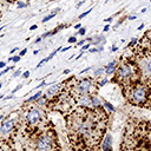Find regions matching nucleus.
<instances>
[{"label": "nucleus", "instance_id": "nucleus-1", "mask_svg": "<svg viewBox=\"0 0 151 151\" xmlns=\"http://www.w3.org/2000/svg\"><path fill=\"white\" fill-rule=\"evenodd\" d=\"M104 112H96L90 110H79L73 115L74 132L79 135L84 141H98L100 129L99 125L103 124L100 117Z\"/></svg>", "mask_w": 151, "mask_h": 151}, {"label": "nucleus", "instance_id": "nucleus-27", "mask_svg": "<svg viewBox=\"0 0 151 151\" xmlns=\"http://www.w3.org/2000/svg\"><path fill=\"white\" fill-rule=\"evenodd\" d=\"M5 65H6V63H5V61H0V68H2Z\"/></svg>", "mask_w": 151, "mask_h": 151}, {"label": "nucleus", "instance_id": "nucleus-6", "mask_svg": "<svg viewBox=\"0 0 151 151\" xmlns=\"http://www.w3.org/2000/svg\"><path fill=\"white\" fill-rule=\"evenodd\" d=\"M52 139L49 136H41L37 141V149L39 150H49L52 149Z\"/></svg>", "mask_w": 151, "mask_h": 151}, {"label": "nucleus", "instance_id": "nucleus-42", "mask_svg": "<svg viewBox=\"0 0 151 151\" xmlns=\"http://www.w3.org/2000/svg\"><path fill=\"white\" fill-rule=\"evenodd\" d=\"M1 85H2V84H1V83H0V89H1Z\"/></svg>", "mask_w": 151, "mask_h": 151}, {"label": "nucleus", "instance_id": "nucleus-37", "mask_svg": "<svg viewBox=\"0 0 151 151\" xmlns=\"http://www.w3.org/2000/svg\"><path fill=\"white\" fill-rule=\"evenodd\" d=\"M83 4H84V1H82V2H79V4H78V5H77V7H79V6H82V5H83Z\"/></svg>", "mask_w": 151, "mask_h": 151}, {"label": "nucleus", "instance_id": "nucleus-16", "mask_svg": "<svg viewBox=\"0 0 151 151\" xmlns=\"http://www.w3.org/2000/svg\"><path fill=\"white\" fill-rule=\"evenodd\" d=\"M12 68H13L12 66H10V67H7V68H5L4 71H1V72H0V76H2V74H5L6 72H8V71H10V70H12Z\"/></svg>", "mask_w": 151, "mask_h": 151}, {"label": "nucleus", "instance_id": "nucleus-25", "mask_svg": "<svg viewBox=\"0 0 151 151\" xmlns=\"http://www.w3.org/2000/svg\"><path fill=\"white\" fill-rule=\"evenodd\" d=\"M89 47H90V44H86V45H84V46H83V51H85V50H88Z\"/></svg>", "mask_w": 151, "mask_h": 151}, {"label": "nucleus", "instance_id": "nucleus-12", "mask_svg": "<svg viewBox=\"0 0 151 151\" xmlns=\"http://www.w3.org/2000/svg\"><path fill=\"white\" fill-rule=\"evenodd\" d=\"M41 94H43V93H41V92L39 91V92H38L37 94H34V96H32V97H30L27 102H33V100H35V99H38V98H40V97H41Z\"/></svg>", "mask_w": 151, "mask_h": 151}, {"label": "nucleus", "instance_id": "nucleus-35", "mask_svg": "<svg viewBox=\"0 0 151 151\" xmlns=\"http://www.w3.org/2000/svg\"><path fill=\"white\" fill-rule=\"evenodd\" d=\"M97 51H98L97 49H92V50H90V52H92V53H93V52H97Z\"/></svg>", "mask_w": 151, "mask_h": 151}, {"label": "nucleus", "instance_id": "nucleus-40", "mask_svg": "<svg viewBox=\"0 0 151 151\" xmlns=\"http://www.w3.org/2000/svg\"><path fill=\"white\" fill-rule=\"evenodd\" d=\"M2 29H5V26H1V27H0V31L2 30Z\"/></svg>", "mask_w": 151, "mask_h": 151}, {"label": "nucleus", "instance_id": "nucleus-13", "mask_svg": "<svg viewBox=\"0 0 151 151\" xmlns=\"http://www.w3.org/2000/svg\"><path fill=\"white\" fill-rule=\"evenodd\" d=\"M145 68H146L148 74H149V76H151V59H149V60H148L146 65H145Z\"/></svg>", "mask_w": 151, "mask_h": 151}, {"label": "nucleus", "instance_id": "nucleus-34", "mask_svg": "<svg viewBox=\"0 0 151 151\" xmlns=\"http://www.w3.org/2000/svg\"><path fill=\"white\" fill-rule=\"evenodd\" d=\"M84 43H85V40H80V41H79V43H78V45H83V44H84Z\"/></svg>", "mask_w": 151, "mask_h": 151}, {"label": "nucleus", "instance_id": "nucleus-31", "mask_svg": "<svg viewBox=\"0 0 151 151\" xmlns=\"http://www.w3.org/2000/svg\"><path fill=\"white\" fill-rule=\"evenodd\" d=\"M106 83H107V79H104V80L100 83V85H104V84H106Z\"/></svg>", "mask_w": 151, "mask_h": 151}, {"label": "nucleus", "instance_id": "nucleus-20", "mask_svg": "<svg viewBox=\"0 0 151 151\" xmlns=\"http://www.w3.org/2000/svg\"><path fill=\"white\" fill-rule=\"evenodd\" d=\"M19 60H20V56H15V57H13V60L12 61L17 63V61H19Z\"/></svg>", "mask_w": 151, "mask_h": 151}, {"label": "nucleus", "instance_id": "nucleus-17", "mask_svg": "<svg viewBox=\"0 0 151 151\" xmlns=\"http://www.w3.org/2000/svg\"><path fill=\"white\" fill-rule=\"evenodd\" d=\"M104 105H105L106 107H109V109H110L111 111H113V110H115V109H113V107H112V106H111V105H110V104L107 103V102H104Z\"/></svg>", "mask_w": 151, "mask_h": 151}, {"label": "nucleus", "instance_id": "nucleus-7", "mask_svg": "<svg viewBox=\"0 0 151 151\" xmlns=\"http://www.w3.org/2000/svg\"><path fill=\"white\" fill-rule=\"evenodd\" d=\"M13 126H14V123L13 121H5L1 123V125H0V132H2V133H10L12 130H13Z\"/></svg>", "mask_w": 151, "mask_h": 151}, {"label": "nucleus", "instance_id": "nucleus-11", "mask_svg": "<svg viewBox=\"0 0 151 151\" xmlns=\"http://www.w3.org/2000/svg\"><path fill=\"white\" fill-rule=\"evenodd\" d=\"M57 12H58V10H57V11H54L53 13H51V14H49V15H46V17H45V18L43 19V23H46V21H49L50 19H52V18H53V17H54V15L57 14Z\"/></svg>", "mask_w": 151, "mask_h": 151}, {"label": "nucleus", "instance_id": "nucleus-23", "mask_svg": "<svg viewBox=\"0 0 151 151\" xmlns=\"http://www.w3.org/2000/svg\"><path fill=\"white\" fill-rule=\"evenodd\" d=\"M85 32H86V29H85V27H84V29H82V30L79 31V32H78V33H79V34H82V35H83V34H85Z\"/></svg>", "mask_w": 151, "mask_h": 151}, {"label": "nucleus", "instance_id": "nucleus-9", "mask_svg": "<svg viewBox=\"0 0 151 151\" xmlns=\"http://www.w3.org/2000/svg\"><path fill=\"white\" fill-rule=\"evenodd\" d=\"M115 68H116V61H111V63L106 66L105 72H106L107 74H112V73H113V71H115Z\"/></svg>", "mask_w": 151, "mask_h": 151}, {"label": "nucleus", "instance_id": "nucleus-8", "mask_svg": "<svg viewBox=\"0 0 151 151\" xmlns=\"http://www.w3.org/2000/svg\"><path fill=\"white\" fill-rule=\"evenodd\" d=\"M59 89H60V84H57V85H52V86H50V88L47 89V92H46L47 98H52V97H54V96L58 93Z\"/></svg>", "mask_w": 151, "mask_h": 151}, {"label": "nucleus", "instance_id": "nucleus-26", "mask_svg": "<svg viewBox=\"0 0 151 151\" xmlns=\"http://www.w3.org/2000/svg\"><path fill=\"white\" fill-rule=\"evenodd\" d=\"M25 6H26V5H25L24 2H19V4H18V7H20V8H21V7H25Z\"/></svg>", "mask_w": 151, "mask_h": 151}, {"label": "nucleus", "instance_id": "nucleus-38", "mask_svg": "<svg viewBox=\"0 0 151 151\" xmlns=\"http://www.w3.org/2000/svg\"><path fill=\"white\" fill-rule=\"evenodd\" d=\"M142 29H144V25H143V24H142V25L138 27V30H142Z\"/></svg>", "mask_w": 151, "mask_h": 151}, {"label": "nucleus", "instance_id": "nucleus-41", "mask_svg": "<svg viewBox=\"0 0 151 151\" xmlns=\"http://www.w3.org/2000/svg\"><path fill=\"white\" fill-rule=\"evenodd\" d=\"M2 118H4V117H2V116H1V115H0V121H1V119H2Z\"/></svg>", "mask_w": 151, "mask_h": 151}, {"label": "nucleus", "instance_id": "nucleus-33", "mask_svg": "<svg viewBox=\"0 0 151 151\" xmlns=\"http://www.w3.org/2000/svg\"><path fill=\"white\" fill-rule=\"evenodd\" d=\"M80 27H82V25H80V24H77V25L74 26V29H80Z\"/></svg>", "mask_w": 151, "mask_h": 151}, {"label": "nucleus", "instance_id": "nucleus-29", "mask_svg": "<svg viewBox=\"0 0 151 151\" xmlns=\"http://www.w3.org/2000/svg\"><path fill=\"white\" fill-rule=\"evenodd\" d=\"M35 29H37V25H32V26H31V27H30V30H31V31L35 30Z\"/></svg>", "mask_w": 151, "mask_h": 151}, {"label": "nucleus", "instance_id": "nucleus-30", "mask_svg": "<svg viewBox=\"0 0 151 151\" xmlns=\"http://www.w3.org/2000/svg\"><path fill=\"white\" fill-rule=\"evenodd\" d=\"M102 72H103V70H98V71L94 73V76H98V74H99V73H102Z\"/></svg>", "mask_w": 151, "mask_h": 151}, {"label": "nucleus", "instance_id": "nucleus-5", "mask_svg": "<svg viewBox=\"0 0 151 151\" xmlns=\"http://www.w3.org/2000/svg\"><path fill=\"white\" fill-rule=\"evenodd\" d=\"M41 115H43V112L39 110V109H31L27 111V113H26V121L29 124L31 125H35V124H38L40 119H41Z\"/></svg>", "mask_w": 151, "mask_h": 151}, {"label": "nucleus", "instance_id": "nucleus-22", "mask_svg": "<svg viewBox=\"0 0 151 151\" xmlns=\"http://www.w3.org/2000/svg\"><path fill=\"white\" fill-rule=\"evenodd\" d=\"M20 73H21V72H20V70H18V71H15V72H14L13 77H18V76H20Z\"/></svg>", "mask_w": 151, "mask_h": 151}, {"label": "nucleus", "instance_id": "nucleus-19", "mask_svg": "<svg viewBox=\"0 0 151 151\" xmlns=\"http://www.w3.org/2000/svg\"><path fill=\"white\" fill-rule=\"evenodd\" d=\"M68 41H70V43H76V41H77V38H76V37H71V38L68 39Z\"/></svg>", "mask_w": 151, "mask_h": 151}, {"label": "nucleus", "instance_id": "nucleus-15", "mask_svg": "<svg viewBox=\"0 0 151 151\" xmlns=\"http://www.w3.org/2000/svg\"><path fill=\"white\" fill-rule=\"evenodd\" d=\"M44 102H45V98H41V99H39V98H38L35 104H37V105H43V104H44Z\"/></svg>", "mask_w": 151, "mask_h": 151}, {"label": "nucleus", "instance_id": "nucleus-21", "mask_svg": "<svg viewBox=\"0 0 151 151\" xmlns=\"http://www.w3.org/2000/svg\"><path fill=\"white\" fill-rule=\"evenodd\" d=\"M29 76H30V72H29V71H26V72L23 73V77H24V78H29Z\"/></svg>", "mask_w": 151, "mask_h": 151}, {"label": "nucleus", "instance_id": "nucleus-28", "mask_svg": "<svg viewBox=\"0 0 151 151\" xmlns=\"http://www.w3.org/2000/svg\"><path fill=\"white\" fill-rule=\"evenodd\" d=\"M71 47L68 46V47H64V49H61V52H65V51H67V50H70Z\"/></svg>", "mask_w": 151, "mask_h": 151}, {"label": "nucleus", "instance_id": "nucleus-39", "mask_svg": "<svg viewBox=\"0 0 151 151\" xmlns=\"http://www.w3.org/2000/svg\"><path fill=\"white\" fill-rule=\"evenodd\" d=\"M112 51H113V52H115V51H117V47H116V46H113V47H112Z\"/></svg>", "mask_w": 151, "mask_h": 151}, {"label": "nucleus", "instance_id": "nucleus-24", "mask_svg": "<svg viewBox=\"0 0 151 151\" xmlns=\"http://www.w3.org/2000/svg\"><path fill=\"white\" fill-rule=\"evenodd\" d=\"M136 41H137V39H133L131 43H130V45H129V47H131V46H133L135 44H136Z\"/></svg>", "mask_w": 151, "mask_h": 151}, {"label": "nucleus", "instance_id": "nucleus-32", "mask_svg": "<svg viewBox=\"0 0 151 151\" xmlns=\"http://www.w3.org/2000/svg\"><path fill=\"white\" fill-rule=\"evenodd\" d=\"M109 29H110V26H109V25H106V26L104 27V31L106 32V31H109Z\"/></svg>", "mask_w": 151, "mask_h": 151}, {"label": "nucleus", "instance_id": "nucleus-3", "mask_svg": "<svg viewBox=\"0 0 151 151\" xmlns=\"http://www.w3.org/2000/svg\"><path fill=\"white\" fill-rule=\"evenodd\" d=\"M92 88V83L89 79H83L80 82L77 83V85L74 84V89H73V94L78 98H80L82 96H86L89 94Z\"/></svg>", "mask_w": 151, "mask_h": 151}, {"label": "nucleus", "instance_id": "nucleus-14", "mask_svg": "<svg viewBox=\"0 0 151 151\" xmlns=\"http://www.w3.org/2000/svg\"><path fill=\"white\" fill-rule=\"evenodd\" d=\"M90 12H91V10H88L86 12H84V13H82V14H80V15L78 17V19H83V18H85V17H86V15H88V14H89Z\"/></svg>", "mask_w": 151, "mask_h": 151}, {"label": "nucleus", "instance_id": "nucleus-2", "mask_svg": "<svg viewBox=\"0 0 151 151\" xmlns=\"http://www.w3.org/2000/svg\"><path fill=\"white\" fill-rule=\"evenodd\" d=\"M146 98H148V91L143 84H136L130 92V99L133 104L142 105L146 102Z\"/></svg>", "mask_w": 151, "mask_h": 151}, {"label": "nucleus", "instance_id": "nucleus-4", "mask_svg": "<svg viewBox=\"0 0 151 151\" xmlns=\"http://www.w3.org/2000/svg\"><path fill=\"white\" fill-rule=\"evenodd\" d=\"M133 74V70L131 67V65L129 64H122L117 70V78L121 80H126L130 79Z\"/></svg>", "mask_w": 151, "mask_h": 151}, {"label": "nucleus", "instance_id": "nucleus-10", "mask_svg": "<svg viewBox=\"0 0 151 151\" xmlns=\"http://www.w3.org/2000/svg\"><path fill=\"white\" fill-rule=\"evenodd\" d=\"M111 148V136L107 135L106 138L104 139V144H103V149L106 150V149H110Z\"/></svg>", "mask_w": 151, "mask_h": 151}, {"label": "nucleus", "instance_id": "nucleus-18", "mask_svg": "<svg viewBox=\"0 0 151 151\" xmlns=\"http://www.w3.org/2000/svg\"><path fill=\"white\" fill-rule=\"evenodd\" d=\"M26 52H27V49H24V50L19 53V56H20V57H23V56H25V54H26Z\"/></svg>", "mask_w": 151, "mask_h": 151}, {"label": "nucleus", "instance_id": "nucleus-36", "mask_svg": "<svg viewBox=\"0 0 151 151\" xmlns=\"http://www.w3.org/2000/svg\"><path fill=\"white\" fill-rule=\"evenodd\" d=\"M67 73H70V70H65L64 71V74H67Z\"/></svg>", "mask_w": 151, "mask_h": 151}]
</instances>
